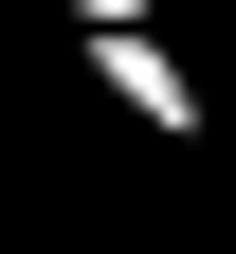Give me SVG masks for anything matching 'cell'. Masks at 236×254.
Here are the masks:
<instances>
[{
  "mask_svg": "<svg viewBox=\"0 0 236 254\" xmlns=\"http://www.w3.org/2000/svg\"><path fill=\"white\" fill-rule=\"evenodd\" d=\"M73 73H91V109L146 127V145H200V127H218V73H182L163 18H73Z\"/></svg>",
  "mask_w": 236,
  "mask_h": 254,
  "instance_id": "obj_1",
  "label": "cell"
}]
</instances>
